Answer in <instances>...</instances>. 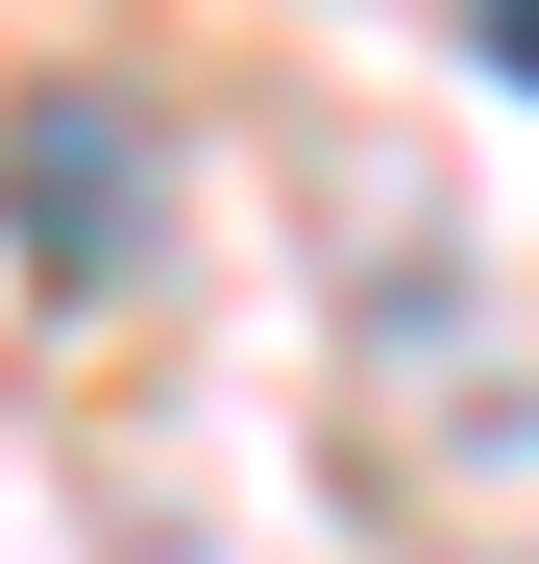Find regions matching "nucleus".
I'll list each match as a JSON object with an SVG mask.
<instances>
[{
	"instance_id": "obj_2",
	"label": "nucleus",
	"mask_w": 539,
	"mask_h": 564,
	"mask_svg": "<svg viewBox=\"0 0 539 564\" xmlns=\"http://www.w3.org/2000/svg\"><path fill=\"white\" fill-rule=\"evenodd\" d=\"M491 74H539V0H491Z\"/></svg>"
},
{
	"instance_id": "obj_1",
	"label": "nucleus",
	"mask_w": 539,
	"mask_h": 564,
	"mask_svg": "<svg viewBox=\"0 0 539 564\" xmlns=\"http://www.w3.org/2000/svg\"><path fill=\"white\" fill-rule=\"evenodd\" d=\"M0 172H25L50 295H123V270H147V123H123V99H25V123H0Z\"/></svg>"
}]
</instances>
